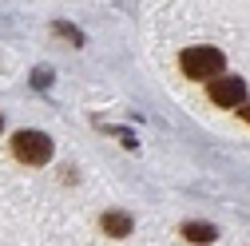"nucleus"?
<instances>
[{
    "mask_svg": "<svg viewBox=\"0 0 250 246\" xmlns=\"http://www.w3.org/2000/svg\"><path fill=\"white\" fill-rule=\"evenodd\" d=\"M179 68L187 80H214L223 72V52L218 48H207V44H195L179 56Z\"/></svg>",
    "mask_w": 250,
    "mask_h": 246,
    "instance_id": "1",
    "label": "nucleus"
},
{
    "mask_svg": "<svg viewBox=\"0 0 250 246\" xmlns=\"http://www.w3.org/2000/svg\"><path fill=\"white\" fill-rule=\"evenodd\" d=\"M12 155L20 163H28V167H44L52 159V139L44 131H20L12 139Z\"/></svg>",
    "mask_w": 250,
    "mask_h": 246,
    "instance_id": "2",
    "label": "nucleus"
},
{
    "mask_svg": "<svg viewBox=\"0 0 250 246\" xmlns=\"http://www.w3.org/2000/svg\"><path fill=\"white\" fill-rule=\"evenodd\" d=\"M210 100H214L218 107H242V100H246L242 76H223V72H218V76L210 80Z\"/></svg>",
    "mask_w": 250,
    "mask_h": 246,
    "instance_id": "3",
    "label": "nucleus"
},
{
    "mask_svg": "<svg viewBox=\"0 0 250 246\" xmlns=\"http://www.w3.org/2000/svg\"><path fill=\"white\" fill-rule=\"evenodd\" d=\"M104 230L111 238H123V234H131V219L127 214H104Z\"/></svg>",
    "mask_w": 250,
    "mask_h": 246,
    "instance_id": "4",
    "label": "nucleus"
},
{
    "mask_svg": "<svg viewBox=\"0 0 250 246\" xmlns=\"http://www.w3.org/2000/svg\"><path fill=\"white\" fill-rule=\"evenodd\" d=\"M183 238H191V242H214L218 234H214V226H207V223H187V226H183Z\"/></svg>",
    "mask_w": 250,
    "mask_h": 246,
    "instance_id": "5",
    "label": "nucleus"
},
{
    "mask_svg": "<svg viewBox=\"0 0 250 246\" xmlns=\"http://www.w3.org/2000/svg\"><path fill=\"white\" fill-rule=\"evenodd\" d=\"M242 119L250 123V100H242Z\"/></svg>",
    "mask_w": 250,
    "mask_h": 246,
    "instance_id": "6",
    "label": "nucleus"
},
{
    "mask_svg": "<svg viewBox=\"0 0 250 246\" xmlns=\"http://www.w3.org/2000/svg\"><path fill=\"white\" fill-rule=\"evenodd\" d=\"M0 127H4V123H0Z\"/></svg>",
    "mask_w": 250,
    "mask_h": 246,
    "instance_id": "7",
    "label": "nucleus"
}]
</instances>
